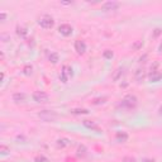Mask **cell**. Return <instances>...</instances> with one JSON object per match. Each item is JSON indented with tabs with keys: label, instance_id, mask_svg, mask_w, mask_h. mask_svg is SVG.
<instances>
[{
	"label": "cell",
	"instance_id": "6da1fadb",
	"mask_svg": "<svg viewBox=\"0 0 162 162\" xmlns=\"http://www.w3.org/2000/svg\"><path fill=\"white\" fill-rule=\"evenodd\" d=\"M137 104H138V99L132 94L125 95L122 99V101H120V106H122L123 109H128V110L134 109V108L137 106Z\"/></svg>",
	"mask_w": 162,
	"mask_h": 162
},
{
	"label": "cell",
	"instance_id": "7a4b0ae2",
	"mask_svg": "<svg viewBox=\"0 0 162 162\" xmlns=\"http://www.w3.org/2000/svg\"><path fill=\"white\" fill-rule=\"evenodd\" d=\"M38 117L43 120V122H55L58 118V114L53 110H42V112L38 113Z\"/></svg>",
	"mask_w": 162,
	"mask_h": 162
},
{
	"label": "cell",
	"instance_id": "3957f363",
	"mask_svg": "<svg viewBox=\"0 0 162 162\" xmlns=\"http://www.w3.org/2000/svg\"><path fill=\"white\" fill-rule=\"evenodd\" d=\"M32 98H33V100L38 104H44L49 99V96L44 93V91H34L33 95H32Z\"/></svg>",
	"mask_w": 162,
	"mask_h": 162
},
{
	"label": "cell",
	"instance_id": "277c9868",
	"mask_svg": "<svg viewBox=\"0 0 162 162\" xmlns=\"http://www.w3.org/2000/svg\"><path fill=\"white\" fill-rule=\"evenodd\" d=\"M38 24H39L42 28H44V29H51V28L55 25V20H53V18H51V17H43L42 19L38 20Z\"/></svg>",
	"mask_w": 162,
	"mask_h": 162
},
{
	"label": "cell",
	"instance_id": "5b68a950",
	"mask_svg": "<svg viewBox=\"0 0 162 162\" xmlns=\"http://www.w3.org/2000/svg\"><path fill=\"white\" fill-rule=\"evenodd\" d=\"M119 6H120V4L117 1H106L101 5V10L103 12H112V10H117Z\"/></svg>",
	"mask_w": 162,
	"mask_h": 162
},
{
	"label": "cell",
	"instance_id": "8992f818",
	"mask_svg": "<svg viewBox=\"0 0 162 162\" xmlns=\"http://www.w3.org/2000/svg\"><path fill=\"white\" fill-rule=\"evenodd\" d=\"M75 51L79 55H84V53L86 52V43L82 39H77L75 42Z\"/></svg>",
	"mask_w": 162,
	"mask_h": 162
},
{
	"label": "cell",
	"instance_id": "52a82bcc",
	"mask_svg": "<svg viewBox=\"0 0 162 162\" xmlns=\"http://www.w3.org/2000/svg\"><path fill=\"white\" fill-rule=\"evenodd\" d=\"M72 27L70 24H61L58 27V32L62 34V36H65V37H68V36H71L72 34Z\"/></svg>",
	"mask_w": 162,
	"mask_h": 162
},
{
	"label": "cell",
	"instance_id": "ba28073f",
	"mask_svg": "<svg viewBox=\"0 0 162 162\" xmlns=\"http://www.w3.org/2000/svg\"><path fill=\"white\" fill-rule=\"evenodd\" d=\"M128 138H129V136H128V133H125V132H118L115 134V139L118 143H124V142L128 141Z\"/></svg>",
	"mask_w": 162,
	"mask_h": 162
},
{
	"label": "cell",
	"instance_id": "9c48e42d",
	"mask_svg": "<svg viewBox=\"0 0 162 162\" xmlns=\"http://www.w3.org/2000/svg\"><path fill=\"white\" fill-rule=\"evenodd\" d=\"M162 79V74L160 71H157V70H152V72L150 74V80L152 82H157V81H160Z\"/></svg>",
	"mask_w": 162,
	"mask_h": 162
},
{
	"label": "cell",
	"instance_id": "30bf717a",
	"mask_svg": "<svg viewBox=\"0 0 162 162\" xmlns=\"http://www.w3.org/2000/svg\"><path fill=\"white\" fill-rule=\"evenodd\" d=\"M134 77H136V80H137L138 82L143 81L144 79H146V71H144L143 68H138V70H136V72H134Z\"/></svg>",
	"mask_w": 162,
	"mask_h": 162
},
{
	"label": "cell",
	"instance_id": "8fae6325",
	"mask_svg": "<svg viewBox=\"0 0 162 162\" xmlns=\"http://www.w3.org/2000/svg\"><path fill=\"white\" fill-rule=\"evenodd\" d=\"M13 100L15 101V103H24L25 101V94L23 93H15L13 95Z\"/></svg>",
	"mask_w": 162,
	"mask_h": 162
},
{
	"label": "cell",
	"instance_id": "7c38bea8",
	"mask_svg": "<svg viewBox=\"0 0 162 162\" xmlns=\"http://www.w3.org/2000/svg\"><path fill=\"white\" fill-rule=\"evenodd\" d=\"M84 125L89 129H94V131H99V127H98L93 120H84Z\"/></svg>",
	"mask_w": 162,
	"mask_h": 162
},
{
	"label": "cell",
	"instance_id": "4fadbf2b",
	"mask_svg": "<svg viewBox=\"0 0 162 162\" xmlns=\"http://www.w3.org/2000/svg\"><path fill=\"white\" fill-rule=\"evenodd\" d=\"M27 33H28V31L25 29L24 27H17V34H18L19 37L24 38L25 36H27Z\"/></svg>",
	"mask_w": 162,
	"mask_h": 162
},
{
	"label": "cell",
	"instance_id": "5bb4252c",
	"mask_svg": "<svg viewBox=\"0 0 162 162\" xmlns=\"http://www.w3.org/2000/svg\"><path fill=\"white\" fill-rule=\"evenodd\" d=\"M48 58H49V61L52 62L53 65H56V63L58 62V60H60V56H58V53H57V52H53V53H51V55H49Z\"/></svg>",
	"mask_w": 162,
	"mask_h": 162
},
{
	"label": "cell",
	"instance_id": "9a60e30c",
	"mask_svg": "<svg viewBox=\"0 0 162 162\" xmlns=\"http://www.w3.org/2000/svg\"><path fill=\"white\" fill-rule=\"evenodd\" d=\"M142 47H143V41H142V39H139V41H137V42H134V43L132 44V48L134 49V51L141 49Z\"/></svg>",
	"mask_w": 162,
	"mask_h": 162
},
{
	"label": "cell",
	"instance_id": "2e32d148",
	"mask_svg": "<svg viewBox=\"0 0 162 162\" xmlns=\"http://www.w3.org/2000/svg\"><path fill=\"white\" fill-rule=\"evenodd\" d=\"M71 114H76V115H80V114H89L87 109H71Z\"/></svg>",
	"mask_w": 162,
	"mask_h": 162
},
{
	"label": "cell",
	"instance_id": "e0dca14e",
	"mask_svg": "<svg viewBox=\"0 0 162 162\" xmlns=\"http://www.w3.org/2000/svg\"><path fill=\"white\" fill-rule=\"evenodd\" d=\"M57 144H58V147H66V146L70 144V141L67 138H62V139H58V141H57Z\"/></svg>",
	"mask_w": 162,
	"mask_h": 162
},
{
	"label": "cell",
	"instance_id": "ac0fdd59",
	"mask_svg": "<svg viewBox=\"0 0 162 162\" xmlns=\"http://www.w3.org/2000/svg\"><path fill=\"white\" fill-rule=\"evenodd\" d=\"M32 71H33V68H32L31 65H25L23 67V74L25 76H31L32 75Z\"/></svg>",
	"mask_w": 162,
	"mask_h": 162
},
{
	"label": "cell",
	"instance_id": "d6986e66",
	"mask_svg": "<svg viewBox=\"0 0 162 162\" xmlns=\"http://www.w3.org/2000/svg\"><path fill=\"white\" fill-rule=\"evenodd\" d=\"M67 72H66V70H65V67H63L62 68V71H61V75H60V79H61V81L62 82H65V84H66V82H67Z\"/></svg>",
	"mask_w": 162,
	"mask_h": 162
},
{
	"label": "cell",
	"instance_id": "ffe728a7",
	"mask_svg": "<svg viewBox=\"0 0 162 162\" xmlns=\"http://www.w3.org/2000/svg\"><path fill=\"white\" fill-rule=\"evenodd\" d=\"M103 56H104V58H106V60H112V58H113V56H114V53H113V51L106 49V51H104Z\"/></svg>",
	"mask_w": 162,
	"mask_h": 162
},
{
	"label": "cell",
	"instance_id": "44dd1931",
	"mask_svg": "<svg viewBox=\"0 0 162 162\" xmlns=\"http://www.w3.org/2000/svg\"><path fill=\"white\" fill-rule=\"evenodd\" d=\"M85 153H86V148H85V146H80L77 150V155L79 156H85Z\"/></svg>",
	"mask_w": 162,
	"mask_h": 162
},
{
	"label": "cell",
	"instance_id": "7402d4cb",
	"mask_svg": "<svg viewBox=\"0 0 162 162\" xmlns=\"http://www.w3.org/2000/svg\"><path fill=\"white\" fill-rule=\"evenodd\" d=\"M34 161L36 162H48V160H47L44 156H37L36 158H34Z\"/></svg>",
	"mask_w": 162,
	"mask_h": 162
},
{
	"label": "cell",
	"instance_id": "603a6c76",
	"mask_svg": "<svg viewBox=\"0 0 162 162\" xmlns=\"http://www.w3.org/2000/svg\"><path fill=\"white\" fill-rule=\"evenodd\" d=\"M123 162H137V160L132 156H127V157L123 158Z\"/></svg>",
	"mask_w": 162,
	"mask_h": 162
},
{
	"label": "cell",
	"instance_id": "cb8c5ba5",
	"mask_svg": "<svg viewBox=\"0 0 162 162\" xmlns=\"http://www.w3.org/2000/svg\"><path fill=\"white\" fill-rule=\"evenodd\" d=\"M0 152H1V155H8L9 148L6 146H0Z\"/></svg>",
	"mask_w": 162,
	"mask_h": 162
},
{
	"label": "cell",
	"instance_id": "d4e9b609",
	"mask_svg": "<svg viewBox=\"0 0 162 162\" xmlns=\"http://www.w3.org/2000/svg\"><path fill=\"white\" fill-rule=\"evenodd\" d=\"M162 33V29H160V28H157V29H155V33H153V37H158L160 34Z\"/></svg>",
	"mask_w": 162,
	"mask_h": 162
},
{
	"label": "cell",
	"instance_id": "484cf974",
	"mask_svg": "<svg viewBox=\"0 0 162 162\" xmlns=\"http://www.w3.org/2000/svg\"><path fill=\"white\" fill-rule=\"evenodd\" d=\"M0 19H1V22H5V19H6V14H5V13H1V14H0Z\"/></svg>",
	"mask_w": 162,
	"mask_h": 162
},
{
	"label": "cell",
	"instance_id": "4316f807",
	"mask_svg": "<svg viewBox=\"0 0 162 162\" xmlns=\"http://www.w3.org/2000/svg\"><path fill=\"white\" fill-rule=\"evenodd\" d=\"M158 115H161V117H162V105L160 106V109H158Z\"/></svg>",
	"mask_w": 162,
	"mask_h": 162
},
{
	"label": "cell",
	"instance_id": "83f0119b",
	"mask_svg": "<svg viewBox=\"0 0 162 162\" xmlns=\"http://www.w3.org/2000/svg\"><path fill=\"white\" fill-rule=\"evenodd\" d=\"M158 51H160V52H162V42L160 43V46H158Z\"/></svg>",
	"mask_w": 162,
	"mask_h": 162
},
{
	"label": "cell",
	"instance_id": "f1b7e54d",
	"mask_svg": "<svg viewBox=\"0 0 162 162\" xmlns=\"http://www.w3.org/2000/svg\"><path fill=\"white\" fill-rule=\"evenodd\" d=\"M144 162H155V161H153V160H148V158H146Z\"/></svg>",
	"mask_w": 162,
	"mask_h": 162
}]
</instances>
